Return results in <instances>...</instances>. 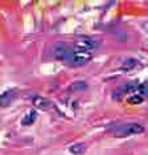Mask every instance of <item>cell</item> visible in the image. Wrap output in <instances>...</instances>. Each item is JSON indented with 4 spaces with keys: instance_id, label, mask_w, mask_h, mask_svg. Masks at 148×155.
I'll use <instances>...</instances> for the list:
<instances>
[{
    "instance_id": "obj_1",
    "label": "cell",
    "mask_w": 148,
    "mask_h": 155,
    "mask_svg": "<svg viewBox=\"0 0 148 155\" xmlns=\"http://www.w3.org/2000/svg\"><path fill=\"white\" fill-rule=\"evenodd\" d=\"M144 133V126L140 123L130 122L124 123V125H119L111 130V134L118 138H124V137H131V135H137V134Z\"/></svg>"
},
{
    "instance_id": "obj_2",
    "label": "cell",
    "mask_w": 148,
    "mask_h": 155,
    "mask_svg": "<svg viewBox=\"0 0 148 155\" xmlns=\"http://www.w3.org/2000/svg\"><path fill=\"white\" fill-rule=\"evenodd\" d=\"M74 49L77 51H85V52H94L95 49L99 47V41L95 37L91 36H82L78 37L74 41Z\"/></svg>"
},
{
    "instance_id": "obj_3",
    "label": "cell",
    "mask_w": 148,
    "mask_h": 155,
    "mask_svg": "<svg viewBox=\"0 0 148 155\" xmlns=\"http://www.w3.org/2000/svg\"><path fill=\"white\" fill-rule=\"evenodd\" d=\"M93 57H94L93 52H85V51H77V49H74L73 53L70 54L68 62L73 66H82V65H86L87 62H90L93 60Z\"/></svg>"
},
{
    "instance_id": "obj_4",
    "label": "cell",
    "mask_w": 148,
    "mask_h": 155,
    "mask_svg": "<svg viewBox=\"0 0 148 155\" xmlns=\"http://www.w3.org/2000/svg\"><path fill=\"white\" fill-rule=\"evenodd\" d=\"M73 51H74L73 45H69L68 43H57L52 48V54L57 60H60V61L68 62V60L70 57V54L73 53Z\"/></svg>"
},
{
    "instance_id": "obj_5",
    "label": "cell",
    "mask_w": 148,
    "mask_h": 155,
    "mask_svg": "<svg viewBox=\"0 0 148 155\" xmlns=\"http://www.w3.org/2000/svg\"><path fill=\"white\" fill-rule=\"evenodd\" d=\"M17 97V90L16 89H8L5 91H3L0 94V106L7 107L8 105H11Z\"/></svg>"
},
{
    "instance_id": "obj_6",
    "label": "cell",
    "mask_w": 148,
    "mask_h": 155,
    "mask_svg": "<svg viewBox=\"0 0 148 155\" xmlns=\"http://www.w3.org/2000/svg\"><path fill=\"white\" fill-rule=\"evenodd\" d=\"M31 101H32V104H33V106L37 107V109H40V110H47V109L49 107V105H50V102H49L45 97L37 96V94L32 96Z\"/></svg>"
},
{
    "instance_id": "obj_7",
    "label": "cell",
    "mask_w": 148,
    "mask_h": 155,
    "mask_svg": "<svg viewBox=\"0 0 148 155\" xmlns=\"http://www.w3.org/2000/svg\"><path fill=\"white\" fill-rule=\"evenodd\" d=\"M140 66V61L134 57H130V58H126L124 61L122 62L121 65V69L123 72H131V70H135L136 68Z\"/></svg>"
},
{
    "instance_id": "obj_8",
    "label": "cell",
    "mask_w": 148,
    "mask_h": 155,
    "mask_svg": "<svg viewBox=\"0 0 148 155\" xmlns=\"http://www.w3.org/2000/svg\"><path fill=\"white\" fill-rule=\"evenodd\" d=\"M37 119V113L34 110H29L25 113L23 118H21V125L23 126H31L32 123H34V121Z\"/></svg>"
},
{
    "instance_id": "obj_9",
    "label": "cell",
    "mask_w": 148,
    "mask_h": 155,
    "mask_svg": "<svg viewBox=\"0 0 148 155\" xmlns=\"http://www.w3.org/2000/svg\"><path fill=\"white\" fill-rule=\"evenodd\" d=\"M134 94H137L140 97H148V82H143V84H139L135 90Z\"/></svg>"
},
{
    "instance_id": "obj_10",
    "label": "cell",
    "mask_w": 148,
    "mask_h": 155,
    "mask_svg": "<svg viewBox=\"0 0 148 155\" xmlns=\"http://www.w3.org/2000/svg\"><path fill=\"white\" fill-rule=\"evenodd\" d=\"M85 150H86V146H85L83 143H76V144H72V146L69 147V151L74 155H79L85 153Z\"/></svg>"
},
{
    "instance_id": "obj_11",
    "label": "cell",
    "mask_w": 148,
    "mask_h": 155,
    "mask_svg": "<svg viewBox=\"0 0 148 155\" xmlns=\"http://www.w3.org/2000/svg\"><path fill=\"white\" fill-rule=\"evenodd\" d=\"M144 98L137 96V94H131L128 98H127V102H128L130 105H137V104H142Z\"/></svg>"
},
{
    "instance_id": "obj_12",
    "label": "cell",
    "mask_w": 148,
    "mask_h": 155,
    "mask_svg": "<svg viewBox=\"0 0 148 155\" xmlns=\"http://www.w3.org/2000/svg\"><path fill=\"white\" fill-rule=\"evenodd\" d=\"M86 87H87L86 82H83V81H77V82H74L73 85H70L69 90H74V91H77V90H82V89H86Z\"/></svg>"
}]
</instances>
